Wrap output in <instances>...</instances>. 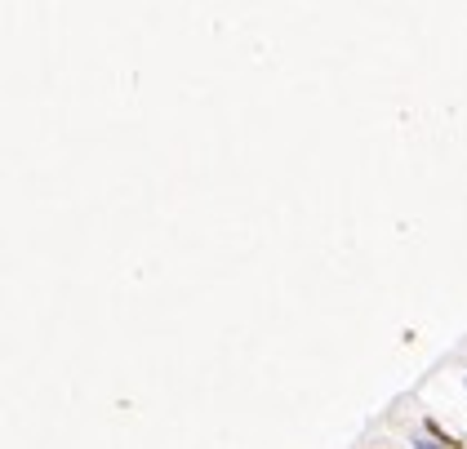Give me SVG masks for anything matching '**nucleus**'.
<instances>
[{
	"label": "nucleus",
	"instance_id": "obj_1",
	"mask_svg": "<svg viewBox=\"0 0 467 449\" xmlns=\"http://www.w3.org/2000/svg\"><path fill=\"white\" fill-rule=\"evenodd\" d=\"M427 432H432V436H436V441H440V445H445V449H459V441H454V436H450L445 427H440V422H436V418H427Z\"/></svg>",
	"mask_w": 467,
	"mask_h": 449
}]
</instances>
